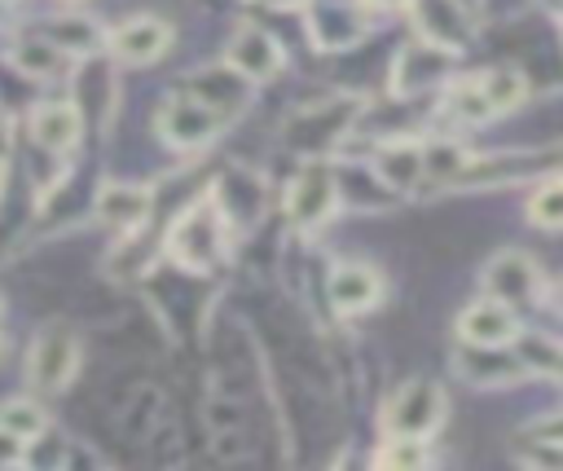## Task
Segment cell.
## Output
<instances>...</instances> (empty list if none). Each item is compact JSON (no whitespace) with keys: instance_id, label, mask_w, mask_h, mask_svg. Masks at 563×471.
Returning a JSON list of instances; mask_svg holds the SVG:
<instances>
[{"instance_id":"3957f363","label":"cell","mask_w":563,"mask_h":471,"mask_svg":"<svg viewBox=\"0 0 563 471\" xmlns=\"http://www.w3.org/2000/svg\"><path fill=\"white\" fill-rule=\"evenodd\" d=\"M444 423V392L431 383V379H409L391 401H387V414H383V427L387 436H427Z\"/></svg>"},{"instance_id":"9c48e42d","label":"cell","mask_w":563,"mask_h":471,"mask_svg":"<svg viewBox=\"0 0 563 471\" xmlns=\"http://www.w3.org/2000/svg\"><path fill=\"white\" fill-rule=\"evenodd\" d=\"M457 335L471 343V348H506L519 339V321H515V308L501 304V299H475L462 317H457Z\"/></svg>"},{"instance_id":"5bb4252c","label":"cell","mask_w":563,"mask_h":471,"mask_svg":"<svg viewBox=\"0 0 563 471\" xmlns=\"http://www.w3.org/2000/svg\"><path fill=\"white\" fill-rule=\"evenodd\" d=\"M31 141L48 154H66L79 141V110L70 101H44L31 114Z\"/></svg>"},{"instance_id":"277c9868","label":"cell","mask_w":563,"mask_h":471,"mask_svg":"<svg viewBox=\"0 0 563 471\" xmlns=\"http://www.w3.org/2000/svg\"><path fill=\"white\" fill-rule=\"evenodd\" d=\"M79 370V339L66 330V326H48L35 348H31V361H26V374L40 392H62Z\"/></svg>"},{"instance_id":"8fae6325","label":"cell","mask_w":563,"mask_h":471,"mask_svg":"<svg viewBox=\"0 0 563 471\" xmlns=\"http://www.w3.org/2000/svg\"><path fill=\"white\" fill-rule=\"evenodd\" d=\"M229 66L242 75V79H273L282 70V48L268 31L260 26H238V35L229 40Z\"/></svg>"},{"instance_id":"ac0fdd59","label":"cell","mask_w":563,"mask_h":471,"mask_svg":"<svg viewBox=\"0 0 563 471\" xmlns=\"http://www.w3.org/2000/svg\"><path fill=\"white\" fill-rule=\"evenodd\" d=\"M479 88H484V97H488L493 114H506V110H515V106L523 101L528 79H523L519 70H510V66H493V70H484V75H479Z\"/></svg>"},{"instance_id":"cb8c5ba5","label":"cell","mask_w":563,"mask_h":471,"mask_svg":"<svg viewBox=\"0 0 563 471\" xmlns=\"http://www.w3.org/2000/svg\"><path fill=\"white\" fill-rule=\"evenodd\" d=\"M255 4H264V9H299L308 0H255Z\"/></svg>"},{"instance_id":"ba28073f","label":"cell","mask_w":563,"mask_h":471,"mask_svg":"<svg viewBox=\"0 0 563 471\" xmlns=\"http://www.w3.org/2000/svg\"><path fill=\"white\" fill-rule=\"evenodd\" d=\"M325 291H330L334 313L361 317V313H369V308L383 299V277H378V269H369V264H361V260H343V264L330 269Z\"/></svg>"},{"instance_id":"6da1fadb","label":"cell","mask_w":563,"mask_h":471,"mask_svg":"<svg viewBox=\"0 0 563 471\" xmlns=\"http://www.w3.org/2000/svg\"><path fill=\"white\" fill-rule=\"evenodd\" d=\"M167 251L185 264V269H211L224 251V216L216 211L211 198H202L198 207H189L180 216V224L167 238Z\"/></svg>"},{"instance_id":"d6986e66","label":"cell","mask_w":563,"mask_h":471,"mask_svg":"<svg viewBox=\"0 0 563 471\" xmlns=\"http://www.w3.org/2000/svg\"><path fill=\"white\" fill-rule=\"evenodd\" d=\"M48 427V414L35 405V401H0V431L18 436V440H40V431Z\"/></svg>"},{"instance_id":"603a6c76","label":"cell","mask_w":563,"mask_h":471,"mask_svg":"<svg viewBox=\"0 0 563 471\" xmlns=\"http://www.w3.org/2000/svg\"><path fill=\"white\" fill-rule=\"evenodd\" d=\"M365 9L374 13H400V9H413V0H361Z\"/></svg>"},{"instance_id":"d4e9b609","label":"cell","mask_w":563,"mask_h":471,"mask_svg":"<svg viewBox=\"0 0 563 471\" xmlns=\"http://www.w3.org/2000/svg\"><path fill=\"white\" fill-rule=\"evenodd\" d=\"M4 13H9V0H0V22H4Z\"/></svg>"},{"instance_id":"7a4b0ae2","label":"cell","mask_w":563,"mask_h":471,"mask_svg":"<svg viewBox=\"0 0 563 471\" xmlns=\"http://www.w3.org/2000/svg\"><path fill=\"white\" fill-rule=\"evenodd\" d=\"M286 207H290V220L295 229H321L334 207H339V180H334V167L321 163V158H308L295 180H290V194H286Z\"/></svg>"},{"instance_id":"44dd1931","label":"cell","mask_w":563,"mask_h":471,"mask_svg":"<svg viewBox=\"0 0 563 471\" xmlns=\"http://www.w3.org/2000/svg\"><path fill=\"white\" fill-rule=\"evenodd\" d=\"M431 462V445L427 436H387V445L378 449V467H427Z\"/></svg>"},{"instance_id":"ffe728a7","label":"cell","mask_w":563,"mask_h":471,"mask_svg":"<svg viewBox=\"0 0 563 471\" xmlns=\"http://www.w3.org/2000/svg\"><path fill=\"white\" fill-rule=\"evenodd\" d=\"M528 216H532V224H541V229H563V176H550V180H541V185L532 189Z\"/></svg>"},{"instance_id":"484cf974","label":"cell","mask_w":563,"mask_h":471,"mask_svg":"<svg viewBox=\"0 0 563 471\" xmlns=\"http://www.w3.org/2000/svg\"><path fill=\"white\" fill-rule=\"evenodd\" d=\"M559 304H563V282H559Z\"/></svg>"},{"instance_id":"5b68a950","label":"cell","mask_w":563,"mask_h":471,"mask_svg":"<svg viewBox=\"0 0 563 471\" xmlns=\"http://www.w3.org/2000/svg\"><path fill=\"white\" fill-rule=\"evenodd\" d=\"M106 48L119 66H150L158 62L167 48H172V26L163 18H150V13H136L128 22H119L110 35H106Z\"/></svg>"},{"instance_id":"30bf717a","label":"cell","mask_w":563,"mask_h":471,"mask_svg":"<svg viewBox=\"0 0 563 471\" xmlns=\"http://www.w3.org/2000/svg\"><path fill=\"white\" fill-rule=\"evenodd\" d=\"M449 66H453V48L431 44V40L405 44V48H400V57H396V88H400V92L435 88V84H444Z\"/></svg>"},{"instance_id":"7c38bea8","label":"cell","mask_w":563,"mask_h":471,"mask_svg":"<svg viewBox=\"0 0 563 471\" xmlns=\"http://www.w3.org/2000/svg\"><path fill=\"white\" fill-rule=\"evenodd\" d=\"M361 13H369L361 0L356 4H325V9L308 13V31H312V40L321 48H352L365 35V18Z\"/></svg>"},{"instance_id":"4316f807","label":"cell","mask_w":563,"mask_h":471,"mask_svg":"<svg viewBox=\"0 0 563 471\" xmlns=\"http://www.w3.org/2000/svg\"><path fill=\"white\" fill-rule=\"evenodd\" d=\"M0 357H4V335H0Z\"/></svg>"},{"instance_id":"7402d4cb","label":"cell","mask_w":563,"mask_h":471,"mask_svg":"<svg viewBox=\"0 0 563 471\" xmlns=\"http://www.w3.org/2000/svg\"><path fill=\"white\" fill-rule=\"evenodd\" d=\"M22 445H26V440H18V436H9V431H0V467H9V462H18V458H22Z\"/></svg>"},{"instance_id":"52a82bcc","label":"cell","mask_w":563,"mask_h":471,"mask_svg":"<svg viewBox=\"0 0 563 471\" xmlns=\"http://www.w3.org/2000/svg\"><path fill=\"white\" fill-rule=\"evenodd\" d=\"M484 291L510 308L519 304H537L541 299V269L532 264V255L523 251H501L493 255V264L484 269Z\"/></svg>"},{"instance_id":"9a60e30c","label":"cell","mask_w":563,"mask_h":471,"mask_svg":"<svg viewBox=\"0 0 563 471\" xmlns=\"http://www.w3.org/2000/svg\"><path fill=\"white\" fill-rule=\"evenodd\" d=\"M40 35L53 40L66 57H92V53L106 48V31H101L92 18H84V13H62V18L44 22Z\"/></svg>"},{"instance_id":"2e32d148","label":"cell","mask_w":563,"mask_h":471,"mask_svg":"<svg viewBox=\"0 0 563 471\" xmlns=\"http://www.w3.org/2000/svg\"><path fill=\"white\" fill-rule=\"evenodd\" d=\"M374 172H378V180L391 185L396 194L413 189L418 180H427L422 145H413V141H387V145L374 154Z\"/></svg>"},{"instance_id":"e0dca14e","label":"cell","mask_w":563,"mask_h":471,"mask_svg":"<svg viewBox=\"0 0 563 471\" xmlns=\"http://www.w3.org/2000/svg\"><path fill=\"white\" fill-rule=\"evenodd\" d=\"M9 62H13L26 79H53V75H62V70H66V62H70V57H66L53 40H44V35H26V40H18V44H13Z\"/></svg>"},{"instance_id":"8992f818","label":"cell","mask_w":563,"mask_h":471,"mask_svg":"<svg viewBox=\"0 0 563 471\" xmlns=\"http://www.w3.org/2000/svg\"><path fill=\"white\" fill-rule=\"evenodd\" d=\"M220 114L211 106H202L194 92L189 97H172L163 110H158V132L167 145H180V150H198L207 145L216 132H220Z\"/></svg>"},{"instance_id":"4fadbf2b","label":"cell","mask_w":563,"mask_h":471,"mask_svg":"<svg viewBox=\"0 0 563 471\" xmlns=\"http://www.w3.org/2000/svg\"><path fill=\"white\" fill-rule=\"evenodd\" d=\"M150 194L141 189V185H106L101 194H97V202H92V216H97V224H106V229H119V233H132L145 216H150Z\"/></svg>"}]
</instances>
